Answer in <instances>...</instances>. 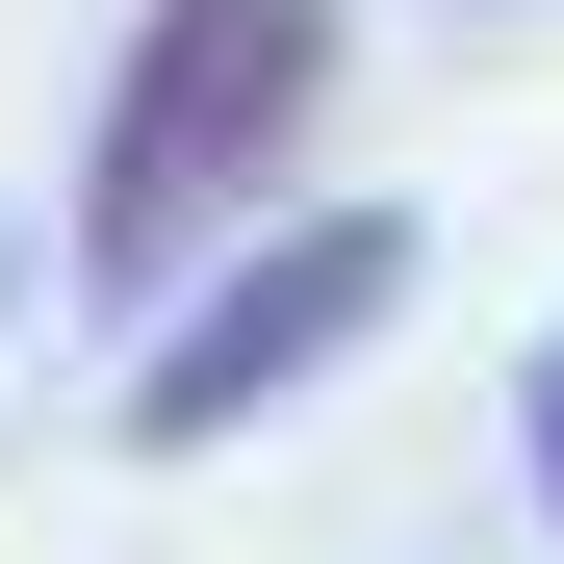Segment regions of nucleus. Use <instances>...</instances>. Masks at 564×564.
I'll return each mask as SVG.
<instances>
[{"instance_id": "obj_1", "label": "nucleus", "mask_w": 564, "mask_h": 564, "mask_svg": "<svg viewBox=\"0 0 564 564\" xmlns=\"http://www.w3.org/2000/svg\"><path fill=\"white\" fill-rule=\"evenodd\" d=\"M334 104V0H154L77 154V282H180L206 231H257V180Z\"/></svg>"}, {"instance_id": "obj_2", "label": "nucleus", "mask_w": 564, "mask_h": 564, "mask_svg": "<svg viewBox=\"0 0 564 564\" xmlns=\"http://www.w3.org/2000/svg\"><path fill=\"white\" fill-rule=\"evenodd\" d=\"M386 308H411V206L257 231L231 282H180V308H154V359H129V462H206V436H257V411H308Z\"/></svg>"}, {"instance_id": "obj_3", "label": "nucleus", "mask_w": 564, "mask_h": 564, "mask_svg": "<svg viewBox=\"0 0 564 564\" xmlns=\"http://www.w3.org/2000/svg\"><path fill=\"white\" fill-rule=\"evenodd\" d=\"M513 462H539V513H564V334H539V386H513Z\"/></svg>"}]
</instances>
